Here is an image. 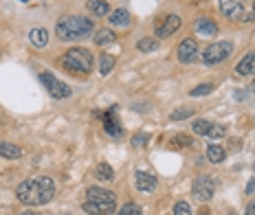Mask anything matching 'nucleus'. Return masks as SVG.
<instances>
[{
    "instance_id": "obj_35",
    "label": "nucleus",
    "mask_w": 255,
    "mask_h": 215,
    "mask_svg": "<svg viewBox=\"0 0 255 215\" xmlns=\"http://www.w3.org/2000/svg\"><path fill=\"white\" fill-rule=\"evenodd\" d=\"M255 191V180L253 182H249V185H247V193H253Z\"/></svg>"
},
{
    "instance_id": "obj_6",
    "label": "nucleus",
    "mask_w": 255,
    "mask_h": 215,
    "mask_svg": "<svg viewBox=\"0 0 255 215\" xmlns=\"http://www.w3.org/2000/svg\"><path fill=\"white\" fill-rule=\"evenodd\" d=\"M214 191H216V182H214V178H209V176H198V178H194V185H191V193H194L196 200H200V202H209V200H211V196H214Z\"/></svg>"
},
{
    "instance_id": "obj_23",
    "label": "nucleus",
    "mask_w": 255,
    "mask_h": 215,
    "mask_svg": "<svg viewBox=\"0 0 255 215\" xmlns=\"http://www.w3.org/2000/svg\"><path fill=\"white\" fill-rule=\"evenodd\" d=\"M136 49H139L141 53H152V51L158 49V40L156 38H141L136 42Z\"/></svg>"
},
{
    "instance_id": "obj_21",
    "label": "nucleus",
    "mask_w": 255,
    "mask_h": 215,
    "mask_svg": "<svg viewBox=\"0 0 255 215\" xmlns=\"http://www.w3.org/2000/svg\"><path fill=\"white\" fill-rule=\"evenodd\" d=\"M88 11L93 15H106L110 11V4L106 0H88Z\"/></svg>"
},
{
    "instance_id": "obj_20",
    "label": "nucleus",
    "mask_w": 255,
    "mask_h": 215,
    "mask_svg": "<svg viewBox=\"0 0 255 215\" xmlns=\"http://www.w3.org/2000/svg\"><path fill=\"white\" fill-rule=\"evenodd\" d=\"M110 24L113 27H128L130 24V13L126 9H117V11L110 13Z\"/></svg>"
},
{
    "instance_id": "obj_10",
    "label": "nucleus",
    "mask_w": 255,
    "mask_h": 215,
    "mask_svg": "<svg viewBox=\"0 0 255 215\" xmlns=\"http://www.w3.org/2000/svg\"><path fill=\"white\" fill-rule=\"evenodd\" d=\"M134 185L136 189H139L141 193H152L154 189H156V178H154L152 174H147V171H136L134 174Z\"/></svg>"
},
{
    "instance_id": "obj_17",
    "label": "nucleus",
    "mask_w": 255,
    "mask_h": 215,
    "mask_svg": "<svg viewBox=\"0 0 255 215\" xmlns=\"http://www.w3.org/2000/svg\"><path fill=\"white\" fill-rule=\"evenodd\" d=\"M0 156H4V158L13 160V158H20V156H22V149H20L18 145H13V143L0 141Z\"/></svg>"
},
{
    "instance_id": "obj_8",
    "label": "nucleus",
    "mask_w": 255,
    "mask_h": 215,
    "mask_svg": "<svg viewBox=\"0 0 255 215\" xmlns=\"http://www.w3.org/2000/svg\"><path fill=\"white\" fill-rule=\"evenodd\" d=\"M176 57L180 64H191V62L198 60V44H196L194 38H187L180 42L178 51H176Z\"/></svg>"
},
{
    "instance_id": "obj_14",
    "label": "nucleus",
    "mask_w": 255,
    "mask_h": 215,
    "mask_svg": "<svg viewBox=\"0 0 255 215\" xmlns=\"http://www.w3.org/2000/svg\"><path fill=\"white\" fill-rule=\"evenodd\" d=\"M104 130H106V134H110L113 139H119V136L124 134V130H121L119 121L115 119V110H110L108 117H106V121H104Z\"/></svg>"
},
{
    "instance_id": "obj_27",
    "label": "nucleus",
    "mask_w": 255,
    "mask_h": 215,
    "mask_svg": "<svg viewBox=\"0 0 255 215\" xmlns=\"http://www.w3.org/2000/svg\"><path fill=\"white\" fill-rule=\"evenodd\" d=\"M191 114H194L191 108H176L172 114H169V119H172V121H183V119H189Z\"/></svg>"
},
{
    "instance_id": "obj_2",
    "label": "nucleus",
    "mask_w": 255,
    "mask_h": 215,
    "mask_svg": "<svg viewBox=\"0 0 255 215\" xmlns=\"http://www.w3.org/2000/svg\"><path fill=\"white\" fill-rule=\"evenodd\" d=\"M95 29V22L84 15H66L57 22L55 27V33L57 38L64 40V42H73V40H84L93 33Z\"/></svg>"
},
{
    "instance_id": "obj_30",
    "label": "nucleus",
    "mask_w": 255,
    "mask_h": 215,
    "mask_svg": "<svg viewBox=\"0 0 255 215\" xmlns=\"http://www.w3.org/2000/svg\"><path fill=\"white\" fill-rule=\"evenodd\" d=\"M174 215H191V207L185 200H180L174 204Z\"/></svg>"
},
{
    "instance_id": "obj_33",
    "label": "nucleus",
    "mask_w": 255,
    "mask_h": 215,
    "mask_svg": "<svg viewBox=\"0 0 255 215\" xmlns=\"http://www.w3.org/2000/svg\"><path fill=\"white\" fill-rule=\"evenodd\" d=\"M242 20H244V22H251V20H255V7H253V11H251V13H244V15H242Z\"/></svg>"
},
{
    "instance_id": "obj_22",
    "label": "nucleus",
    "mask_w": 255,
    "mask_h": 215,
    "mask_svg": "<svg viewBox=\"0 0 255 215\" xmlns=\"http://www.w3.org/2000/svg\"><path fill=\"white\" fill-rule=\"evenodd\" d=\"M113 68H115V55L104 53L102 60H99V72L106 77V75H110V72H113Z\"/></svg>"
},
{
    "instance_id": "obj_5",
    "label": "nucleus",
    "mask_w": 255,
    "mask_h": 215,
    "mask_svg": "<svg viewBox=\"0 0 255 215\" xmlns=\"http://www.w3.org/2000/svg\"><path fill=\"white\" fill-rule=\"evenodd\" d=\"M40 81H42V86L49 90L51 97H55V99L71 97V86H68V83H64L62 79H57L53 72H40Z\"/></svg>"
},
{
    "instance_id": "obj_18",
    "label": "nucleus",
    "mask_w": 255,
    "mask_h": 215,
    "mask_svg": "<svg viewBox=\"0 0 255 215\" xmlns=\"http://www.w3.org/2000/svg\"><path fill=\"white\" fill-rule=\"evenodd\" d=\"M225 158H227V151L222 149L220 145L211 143L209 147H207V160H209V162H214V165H220Z\"/></svg>"
},
{
    "instance_id": "obj_29",
    "label": "nucleus",
    "mask_w": 255,
    "mask_h": 215,
    "mask_svg": "<svg viewBox=\"0 0 255 215\" xmlns=\"http://www.w3.org/2000/svg\"><path fill=\"white\" fill-rule=\"evenodd\" d=\"M150 141V134H145V132H136L134 136H132V147H143V145Z\"/></svg>"
},
{
    "instance_id": "obj_15",
    "label": "nucleus",
    "mask_w": 255,
    "mask_h": 215,
    "mask_svg": "<svg viewBox=\"0 0 255 215\" xmlns=\"http://www.w3.org/2000/svg\"><path fill=\"white\" fill-rule=\"evenodd\" d=\"M29 40H31V44H33L35 49H44V46L49 44V31L46 29H31Z\"/></svg>"
},
{
    "instance_id": "obj_12",
    "label": "nucleus",
    "mask_w": 255,
    "mask_h": 215,
    "mask_svg": "<svg viewBox=\"0 0 255 215\" xmlns=\"http://www.w3.org/2000/svg\"><path fill=\"white\" fill-rule=\"evenodd\" d=\"M194 31L200 35H205V38H214V35H218V24L209 18H198L194 22Z\"/></svg>"
},
{
    "instance_id": "obj_39",
    "label": "nucleus",
    "mask_w": 255,
    "mask_h": 215,
    "mask_svg": "<svg viewBox=\"0 0 255 215\" xmlns=\"http://www.w3.org/2000/svg\"><path fill=\"white\" fill-rule=\"evenodd\" d=\"M22 2H29V0H22Z\"/></svg>"
},
{
    "instance_id": "obj_34",
    "label": "nucleus",
    "mask_w": 255,
    "mask_h": 215,
    "mask_svg": "<svg viewBox=\"0 0 255 215\" xmlns=\"http://www.w3.org/2000/svg\"><path fill=\"white\" fill-rule=\"evenodd\" d=\"M244 215H255V200H253V202L247 207V213H244Z\"/></svg>"
},
{
    "instance_id": "obj_11",
    "label": "nucleus",
    "mask_w": 255,
    "mask_h": 215,
    "mask_svg": "<svg viewBox=\"0 0 255 215\" xmlns=\"http://www.w3.org/2000/svg\"><path fill=\"white\" fill-rule=\"evenodd\" d=\"M180 27V18L176 13L167 15L165 20H163V24L156 29V38H169L172 33H176V29Z\"/></svg>"
},
{
    "instance_id": "obj_37",
    "label": "nucleus",
    "mask_w": 255,
    "mask_h": 215,
    "mask_svg": "<svg viewBox=\"0 0 255 215\" xmlns=\"http://www.w3.org/2000/svg\"><path fill=\"white\" fill-rule=\"evenodd\" d=\"M198 215H209V211H200Z\"/></svg>"
},
{
    "instance_id": "obj_32",
    "label": "nucleus",
    "mask_w": 255,
    "mask_h": 215,
    "mask_svg": "<svg viewBox=\"0 0 255 215\" xmlns=\"http://www.w3.org/2000/svg\"><path fill=\"white\" fill-rule=\"evenodd\" d=\"M174 143L183 145V147H189V145H191V139H189V136H185V134H178V136H174Z\"/></svg>"
},
{
    "instance_id": "obj_1",
    "label": "nucleus",
    "mask_w": 255,
    "mask_h": 215,
    "mask_svg": "<svg viewBox=\"0 0 255 215\" xmlns=\"http://www.w3.org/2000/svg\"><path fill=\"white\" fill-rule=\"evenodd\" d=\"M15 196L26 207H42V204H49L55 196V182L49 176L29 178L15 189Z\"/></svg>"
},
{
    "instance_id": "obj_25",
    "label": "nucleus",
    "mask_w": 255,
    "mask_h": 215,
    "mask_svg": "<svg viewBox=\"0 0 255 215\" xmlns=\"http://www.w3.org/2000/svg\"><path fill=\"white\" fill-rule=\"evenodd\" d=\"M209 128H211V123H209V121H205V119H196V121L191 123V132L198 134V136H207Z\"/></svg>"
},
{
    "instance_id": "obj_9",
    "label": "nucleus",
    "mask_w": 255,
    "mask_h": 215,
    "mask_svg": "<svg viewBox=\"0 0 255 215\" xmlns=\"http://www.w3.org/2000/svg\"><path fill=\"white\" fill-rule=\"evenodd\" d=\"M220 11L229 20H240L244 15V7L238 0H220Z\"/></svg>"
},
{
    "instance_id": "obj_31",
    "label": "nucleus",
    "mask_w": 255,
    "mask_h": 215,
    "mask_svg": "<svg viewBox=\"0 0 255 215\" xmlns=\"http://www.w3.org/2000/svg\"><path fill=\"white\" fill-rule=\"evenodd\" d=\"M225 134H227L225 125H214V123H211L209 132H207V136H211V139H222V136H225Z\"/></svg>"
},
{
    "instance_id": "obj_13",
    "label": "nucleus",
    "mask_w": 255,
    "mask_h": 215,
    "mask_svg": "<svg viewBox=\"0 0 255 215\" xmlns=\"http://www.w3.org/2000/svg\"><path fill=\"white\" fill-rule=\"evenodd\" d=\"M236 72L238 75H242V77H247V75H253L255 72V53H249V55H244L240 62H238V66H236Z\"/></svg>"
},
{
    "instance_id": "obj_16",
    "label": "nucleus",
    "mask_w": 255,
    "mask_h": 215,
    "mask_svg": "<svg viewBox=\"0 0 255 215\" xmlns=\"http://www.w3.org/2000/svg\"><path fill=\"white\" fill-rule=\"evenodd\" d=\"M86 196H88V200H117L115 193L104 187H88Z\"/></svg>"
},
{
    "instance_id": "obj_7",
    "label": "nucleus",
    "mask_w": 255,
    "mask_h": 215,
    "mask_svg": "<svg viewBox=\"0 0 255 215\" xmlns=\"http://www.w3.org/2000/svg\"><path fill=\"white\" fill-rule=\"evenodd\" d=\"M84 211L88 215H113L117 211V200H86Z\"/></svg>"
},
{
    "instance_id": "obj_38",
    "label": "nucleus",
    "mask_w": 255,
    "mask_h": 215,
    "mask_svg": "<svg viewBox=\"0 0 255 215\" xmlns=\"http://www.w3.org/2000/svg\"><path fill=\"white\" fill-rule=\"evenodd\" d=\"M253 94H255V81H253Z\"/></svg>"
},
{
    "instance_id": "obj_36",
    "label": "nucleus",
    "mask_w": 255,
    "mask_h": 215,
    "mask_svg": "<svg viewBox=\"0 0 255 215\" xmlns=\"http://www.w3.org/2000/svg\"><path fill=\"white\" fill-rule=\"evenodd\" d=\"M18 215H42V213H33V211H24V213H18Z\"/></svg>"
},
{
    "instance_id": "obj_4",
    "label": "nucleus",
    "mask_w": 255,
    "mask_h": 215,
    "mask_svg": "<svg viewBox=\"0 0 255 215\" xmlns=\"http://www.w3.org/2000/svg\"><path fill=\"white\" fill-rule=\"evenodd\" d=\"M229 55H233V42H216V44H209L203 51V62L214 66L225 62Z\"/></svg>"
},
{
    "instance_id": "obj_24",
    "label": "nucleus",
    "mask_w": 255,
    "mask_h": 215,
    "mask_svg": "<svg viewBox=\"0 0 255 215\" xmlns=\"http://www.w3.org/2000/svg\"><path fill=\"white\" fill-rule=\"evenodd\" d=\"M113 40H115V33L110 29H99L97 33H95V44H99V46L110 44Z\"/></svg>"
},
{
    "instance_id": "obj_3",
    "label": "nucleus",
    "mask_w": 255,
    "mask_h": 215,
    "mask_svg": "<svg viewBox=\"0 0 255 215\" xmlns=\"http://www.w3.org/2000/svg\"><path fill=\"white\" fill-rule=\"evenodd\" d=\"M62 66L71 72H84L86 75V72L93 71V55H90L88 49L75 46V49H68L62 55Z\"/></svg>"
},
{
    "instance_id": "obj_26",
    "label": "nucleus",
    "mask_w": 255,
    "mask_h": 215,
    "mask_svg": "<svg viewBox=\"0 0 255 215\" xmlns=\"http://www.w3.org/2000/svg\"><path fill=\"white\" fill-rule=\"evenodd\" d=\"M141 213H143V209L136 202H126L124 207L117 211V215H141Z\"/></svg>"
},
{
    "instance_id": "obj_28",
    "label": "nucleus",
    "mask_w": 255,
    "mask_h": 215,
    "mask_svg": "<svg viewBox=\"0 0 255 215\" xmlns=\"http://www.w3.org/2000/svg\"><path fill=\"white\" fill-rule=\"evenodd\" d=\"M211 90H214V86L211 83H200V86H196L194 90H189L191 97H205V94H209Z\"/></svg>"
},
{
    "instance_id": "obj_19",
    "label": "nucleus",
    "mask_w": 255,
    "mask_h": 215,
    "mask_svg": "<svg viewBox=\"0 0 255 215\" xmlns=\"http://www.w3.org/2000/svg\"><path fill=\"white\" fill-rule=\"evenodd\" d=\"M95 176H97V180H102V182H110V180H115V169L108 165V162H99V165L95 167Z\"/></svg>"
}]
</instances>
